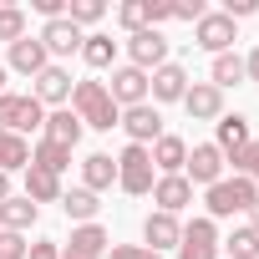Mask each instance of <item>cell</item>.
Instances as JSON below:
<instances>
[{
    "label": "cell",
    "mask_w": 259,
    "mask_h": 259,
    "mask_svg": "<svg viewBox=\"0 0 259 259\" xmlns=\"http://www.w3.org/2000/svg\"><path fill=\"white\" fill-rule=\"evenodd\" d=\"M61 259H102V254H87V249H76V244H61Z\"/></svg>",
    "instance_id": "obj_42"
},
{
    "label": "cell",
    "mask_w": 259,
    "mask_h": 259,
    "mask_svg": "<svg viewBox=\"0 0 259 259\" xmlns=\"http://www.w3.org/2000/svg\"><path fill=\"white\" fill-rule=\"evenodd\" d=\"M0 127L16 133V138L41 133V127H46V107H41L31 92H0Z\"/></svg>",
    "instance_id": "obj_4"
},
{
    "label": "cell",
    "mask_w": 259,
    "mask_h": 259,
    "mask_svg": "<svg viewBox=\"0 0 259 259\" xmlns=\"http://www.w3.org/2000/svg\"><path fill=\"white\" fill-rule=\"evenodd\" d=\"M122 133H127V143H138V148H153L158 138H163V112L153 107V102H138V107H127L122 112Z\"/></svg>",
    "instance_id": "obj_7"
},
{
    "label": "cell",
    "mask_w": 259,
    "mask_h": 259,
    "mask_svg": "<svg viewBox=\"0 0 259 259\" xmlns=\"http://www.w3.org/2000/svg\"><path fill=\"white\" fill-rule=\"evenodd\" d=\"M178 239H183V224L173 219V213H148L143 219V249H153V254H168V249H178Z\"/></svg>",
    "instance_id": "obj_16"
},
{
    "label": "cell",
    "mask_w": 259,
    "mask_h": 259,
    "mask_svg": "<svg viewBox=\"0 0 259 259\" xmlns=\"http://www.w3.org/2000/svg\"><path fill=\"white\" fill-rule=\"evenodd\" d=\"M244 81H259V46L244 56Z\"/></svg>",
    "instance_id": "obj_41"
},
{
    "label": "cell",
    "mask_w": 259,
    "mask_h": 259,
    "mask_svg": "<svg viewBox=\"0 0 259 259\" xmlns=\"http://www.w3.org/2000/svg\"><path fill=\"white\" fill-rule=\"evenodd\" d=\"M21 36H26V11L21 6H0V41L16 46Z\"/></svg>",
    "instance_id": "obj_32"
},
{
    "label": "cell",
    "mask_w": 259,
    "mask_h": 259,
    "mask_svg": "<svg viewBox=\"0 0 259 259\" xmlns=\"http://www.w3.org/2000/svg\"><path fill=\"white\" fill-rule=\"evenodd\" d=\"M66 244H76V249H87V254H102V259H107V249H112V234H107L102 224H76Z\"/></svg>",
    "instance_id": "obj_29"
},
{
    "label": "cell",
    "mask_w": 259,
    "mask_h": 259,
    "mask_svg": "<svg viewBox=\"0 0 259 259\" xmlns=\"http://www.w3.org/2000/svg\"><path fill=\"white\" fill-rule=\"evenodd\" d=\"M203 16H208L203 0H173V21H193V26H198Z\"/></svg>",
    "instance_id": "obj_35"
},
{
    "label": "cell",
    "mask_w": 259,
    "mask_h": 259,
    "mask_svg": "<svg viewBox=\"0 0 259 259\" xmlns=\"http://www.w3.org/2000/svg\"><path fill=\"white\" fill-rule=\"evenodd\" d=\"M36 6V16H46V21H61L66 16V0H31Z\"/></svg>",
    "instance_id": "obj_40"
},
{
    "label": "cell",
    "mask_w": 259,
    "mask_h": 259,
    "mask_svg": "<svg viewBox=\"0 0 259 259\" xmlns=\"http://www.w3.org/2000/svg\"><path fill=\"white\" fill-rule=\"evenodd\" d=\"M26 254H31L26 234H6V229H0V259H26Z\"/></svg>",
    "instance_id": "obj_34"
},
{
    "label": "cell",
    "mask_w": 259,
    "mask_h": 259,
    "mask_svg": "<svg viewBox=\"0 0 259 259\" xmlns=\"http://www.w3.org/2000/svg\"><path fill=\"white\" fill-rule=\"evenodd\" d=\"M81 61H87L92 71H107V66L117 61V41H112V36H102V31H92V36L81 41Z\"/></svg>",
    "instance_id": "obj_26"
},
{
    "label": "cell",
    "mask_w": 259,
    "mask_h": 259,
    "mask_svg": "<svg viewBox=\"0 0 259 259\" xmlns=\"http://www.w3.org/2000/svg\"><path fill=\"white\" fill-rule=\"evenodd\" d=\"M107 259H163V254H153V249H143V244H112Z\"/></svg>",
    "instance_id": "obj_37"
},
{
    "label": "cell",
    "mask_w": 259,
    "mask_h": 259,
    "mask_svg": "<svg viewBox=\"0 0 259 259\" xmlns=\"http://www.w3.org/2000/svg\"><path fill=\"white\" fill-rule=\"evenodd\" d=\"M254 11H259V0H229V6H224V16H229L234 26H239L244 16H254Z\"/></svg>",
    "instance_id": "obj_38"
},
{
    "label": "cell",
    "mask_w": 259,
    "mask_h": 259,
    "mask_svg": "<svg viewBox=\"0 0 259 259\" xmlns=\"http://www.w3.org/2000/svg\"><path fill=\"white\" fill-rule=\"evenodd\" d=\"M213 127H219L213 148L224 153V163H229V158H239V153H244V148L254 143V138H249V117H239V112H224V117H219Z\"/></svg>",
    "instance_id": "obj_18"
},
{
    "label": "cell",
    "mask_w": 259,
    "mask_h": 259,
    "mask_svg": "<svg viewBox=\"0 0 259 259\" xmlns=\"http://www.w3.org/2000/svg\"><path fill=\"white\" fill-rule=\"evenodd\" d=\"M107 16V6L102 0H66V21L76 26V31H87V26H97Z\"/></svg>",
    "instance_id": "obj_30"
},
{
    "label": "cell",
    "mask_w": 259,
    "mask_h": 259,
    "mask_svg": "<svg viewBox=\"0 0 259 259\" xmlns=\"http://www.w3.org/2000/svg\"><path fill=\"white\" fill-rule=\"evenodd\" d=\"M148 153H153L158 178H173V173H183V163H188V143H183V138H173V133H163Z\"/></svg>",
    "instance_id": "obj_20"
},
{
    "label": "cell",
    "mask_w": 259,
    "mask_h": 259,
    "mask_svg": "<svg viewBox=\"0 0 259 259\" xmlns=\"http://www.w3.org/2000/svg\"><path fill=\"white\" fill-rule=\"evenodd\" d=\"M26 259H61V244H56V239H36Z\"/></svg>",
    "instance_id": "obj_39"
},
{
    "label": "cell",
    "mask_w": 259,
    "mask_h": 259,
    "mask_svg": "<svg viewBox=\"0 0 259 259\" xmlns=\"http://www.w3.org/2000/svg\"><path fill=\"white\" fill-rule=\"evenodd\" d=\"M183 92H188V71H183L178 61H163L158 71H148V97H153V107H158V102H183Z\"/></svg>",
    "instance_id": "obj_14"
},
{
    "label": "cell",
    "mask_w": 259,
    "mask_h": 259,
    "mask_svg": "<svg viewBox=\"0 0 259 259\" xmlns=\"http://www.w3.org/2000/svg\"><path fill=\"white\" fill-rule=\"evenodd\" d=\"M71 112L81 117V127H92V133H112L122 122V107L107 97V81H92V76L71 87Z\"/></svg>",
    "instance_id": "obj_1"
},
{
    "label": "cell",
    "mask_w": 259,
    "mask_h": 259,
    "mask_svg": "<svg viewBox=\"0 0 259 259\" xmlns=\"http://www.w3.org/2000/svg\"><path fill=\"white\" fill-rule=\"evenodd\" d=\"M178 259H224V254H219V224H213L208 213H198V219L183 224Z\"/></svg>",
    "instance_id": "obj_5"
},
{
    "label": "cell",
    "mask_w": 259,
    "mask_h": 259,
    "mask_svg": "<svg viewBox=\"0 0 259 259\" xmlns=\"http://www.w3.org/2000/svg\"><path fill=\"white\" fill-rule=\"evenodd\" d=\"M107 97H112L122 112H127V107H138V102H148V71H138V66H112Z\"/></svg>",
    "instance_id": "obj_11"
},
{
    "label": "cell",
    "mask_w": 259,
    "mask_h": 259,
    "mask_svg": "<svg viewBox=\"0 0 259 259\" xmlns=\"http://www.w3.org/2000/svg\"><path fill=\"white\" fill-rule=\"evenodd\" d=\"M234 163V178H249V183H259V143H249L239 158H229Z\"/></svg>",
    "instance_id": "obj_33"
},
{
    "label": "cell",
    "mask_w": 259,
    "mask_h": 259,
    "mask_svg": "<svg viewBox=\"0 0 259 259\" xmlns=\"http://www.w3.org/2000/svg\"><path fill=\"white\" fill-rule=\"evenodd\" d=\"M117 26L133 36V31H148V0H122L117 6Z\"/></svg>",
    "instance_id": "obj_31"
},
{
    "label": "cell",
    "mask_w": 259,
    "mask_h": 259,
    "mask_svg": "<svg viewBox=\"0 0 259 259\" xmlns=\"http://www.w3.org/2000/svg\"><path fill=\"white\" fill-rule=\"evenodd\" d=\"M6 76H11V71H6V61H0V92H6Z\"/></svg>",
    "instance_id": "obj_45"
},
{
    "label": "cell",
    "mask_w": 259,
    "mask_h": 259,
    "mask_svg": "<svg viewBox=\"0 0 259 259\" xmlns=\"http://www.w3.org/2000/svg\"><path fill=\"white\" fill-rule=\"evenodd\" d=\"M249 229H254V234H259V203H254V208H249Z\"/></svg>",
    "instance_id": "obj_44"
},
{
    "label": "cell",
    "mask_w": 259,
    "mask_h": 259,
    "mask_svg": "<svg viewBox=\"0 0 259 259\" xmlns=\"http://www.w3.org/2000/svg\"><path fill=\"white\" fill-rule=\"evenodd\" d=\"M81 117L71 112V107H56V112H46V127H41V143H51V148H66V153H76V143H81Z\"/></svg>",
    "instance_id": "obj_10"
},
{
    "label": "cell",
    "mask_w": 259,
    "mask_h": 259,
    "mask_svg": "<svg viewBox=\"0 0 259 259\" xmlns=\"http://www.w3.org/2000/svg\"><path fill=\"white\" fill-rule=\"evenodd\" d=\"M153 183H158L153 153L138 148V143H127V148L117 153V188H122V193H133V198H143V193H153Z\"/></svg>",
    "instance_id": "obj_3"
},
{
    "label": "cell",
    "mask_w": 259,
    "mask_h": 259,
    "mask_svg": "<svg viewBox=\"0 0 259 259\" xmlns=\"http://www.w3.org/2000/svg\"><path fill=\"white\" fill-rule=\"evenodd\" d=\"M234 41H239V26H234L224 11H208V16L193 26V46H198V51H208V56L234 51Z\"/></svg>",
    "instance_id": "obj_6"
},
{
    "label": "cell",
    "mask_w": 259,
    "mask_h": 259,
    "mask_svg": "<svg viewBox=\"0 0 259 259\" xmlns=\"http://www.w3.org/2000/svg\"><path fill=\"white\" fill-rule=\"evenodd\" d=\"M208 81H213L219 92L239 87V81H244V56H239V51H224V56H213V66H208Z\"/></svg>",
    "instance_id": "obj_27"
},
{
    "label": "cell",
    "mask_w": 259,
    "mask_h": 259,
    "mask_svg": "<svg viewBox=\"0 0 259 259\" xmlns=\"http://www.w3.org/2000/svg\"><path fill=\"white\" fill-rule=\"evenodd\" d=\"M183 178H188V183H198V188H213V183L224 178V153H219L213 143H198V148H188Z\"/></svg>",
    "instance_id": "obj_9"
},
{
    "label": "cell",
    "mask_w": 259,
    "mask_h": 259,
    "mask_svg": "<svg viewBox=\"0 0 259 259\" xmlns=\"http://www.w3.org/2000/svg\"><path fill=\"white\" fill-rule=\"evenodd\" d=\"M117 183V158L112 153H87L81 158V188L87 193H107Z\"/></svg>",
    "instance_id": "obj_21"
},
{
    "label": "cell",
    "mask_w": 259,
    "mask_h": 259,
    "mask_svg": "<svg viewBox=\"0 0 259 259\" xmlns=\"http://www.w3.org/2000/svg\"><path fill=\"white\" fill-rule=\"evenodd\" d=\"M81 41H87V31H76L66 16L41 26V46H46V56H81Z\"/></svg>",
    "instance_id": "obj_17"
},
{
    "label": "cell",
    "mask_w": 259,
    "mask_h": 259,
    "mask_svg": "<svg viewBox=\"0 0 259 259\" xmlns=\"http://www.w3.org/2000/svg\"><path fill=\"white\" fill-rule=\"evenodd\" d=\"M183 112H188L193 122H219V117H224V92H219L213 81H193V87L183 92Z\"/></svg>",
    "instance_id": "obj_15"
},
{
    "label": "cell",
    "mask_w": 259,
    "mask_h": 259,
    "mask_svg": "<svg viewBox=\"0 0 259 259\" xmlns=\"http://www.w3.org/2000/svg\"><path fill=\"white\" fill-rule=\"evenodd\" d=\"M153 203H158V213H183L188 203H193V183L183 178V173H173V178H158L153 183Z\"/></svg>",
    "instance_id": "obj_19"
},
{
    "label": "cell",
    "mask_w": 259,
    "mask_h": 259,
    "mask_svg": "<svg viewBox=\"0 0 259 259\" xmlns=\"http://www.w3.org/2000/svg\"><path fill=\"white\" fill-rule=\"evenodd\" d=\"M36 219H41V208H36L26 193H11L6 203H0V229H6V234H26Z\"/></svg>",
    "instance_id": "obj_22"
},
{
    "label": "cell",
    "mask_w": 259,
    "mask_h": 259,
    "mask_svg": "<svg viewBox=\"0 0 259 259\" xmlns=\"http://www.w3.org/2000/svg\"><path fill=\"white\" fill-rule=\"evenodd\" d=\"M168 61V36L163 31H133L127 36V66H138V71H158Z\"/></svg>",
    "instance_id": "obj_8"
},
{
    "label": "cell",
    "mask_w": 259,
    "mask_h": 259,
    "mask_svg": "<svg viewBox=\"0 0 259 259\" xmlns=\"http://www.w3.org/2000/svg\"><path fill=\"white\" fill-rule=\"evenodd\" d=\"M71 87H76V81H71V71L51 61V66H46V71L36 76V87H31V97H36L41 107H51V112H56V107H66V102H71Z\"/></svg>",
    "instance_id": "obj_12"
},
{
    "label": "cell",
    "mask_w": 259,
    "mask_h": 259,
    "mask_svg": "<svg viewBox=\"0 0 259 259\" xmlns=\"http://www.w3.org/2000/svg\"><path fill=\"white\" fill-rule=\"evenodd\" d=\"M26 168H31V143L0 127V173H26Z\"/></svg>",
    "instance_id": "obj_24"
},
{
    "label": "cell",
    "mask_w": 259,
    "mask_h": 259,
    "mask_svg": "<svg viewBox=\"0 0 259 259\" xmlns=\"http://www.w3.org/2000/svg\"><path fill=\"white\" fill-rule=\"evenodd\" d=\"M254 203H259V183H249V178H219L213 188H203V208H208L213 224L234 219V213H249Z\"/></svg>",
    "instance_id": "obj_2"
},
{
    "label": "cell",
    "mask_w": 259,
    "mask_h": 259,
    "mask_svg": "<svg viewBox=\"0 0 259 259\" xmlns=\"http://www.w3.org/2000/svg\"><path fill=\"white\" fill-rule=\"evenodd\" d=\"M219 254L224 259H259V234L249 224H239V229H229V239H219Z\"/></svg>",
    "instance_id": "obj_25"
},
{
    "label": "cell",
    "mask_w": 259,
    "mask_h": 259,
    "mask_svg": "<svg viewBox=\"0 0 259 259\" xmlns=\"http://www.w3.org/2000/svg\"><path fill=\"white\" fill-rule=\"evenodd\" d=\"M51 66V56H46V46H41V36H21L16 46H11V56H6V71H21V76H41Z\"/></svg>",
    "instance_id": "obj_13"
},
{
    "label": "cell",
    "mask_w": 259,
    "mask_h": 259,
    "mask_svg": "<svg viewBox=\"0 0 259 259\" xmlns=\"http://www.w3.org/2000/svg\"><path fill=\"white\" fill-rule=\"evenodd\" d=\"M168 21H173V0H148V26L163 31Z\"/></svg>",
    "instance_id": "obj_36"
},
{
    "label": "cell",
    "mask_w": 259,
    "mask_h": 259,
    "mask_svg": "<svg viewBox=\"0 0 259 259\" xmlns=\"http://www.w3.org/2000/svg\"><path fill=\"white\" fill-rule=\"evenodd\" d=\"M11 198V173H0V203Z\"/></svg>",
    "instance_id": "obj_43"
},
{
    "label": "cell",
    "mask_w": 259,
    "mask_h": 259,
    "mask_svg": "<svg viewBox=\"0 0 259 259\" xmlns=\"http://www.w3.org/2000/svg\"><path fill=\"white\" fill-rule=\"evenodd\" d=\"M61 193H66V188H61L56 173H46V168H36V163L26 168V198H31L36 208H41V203H61Z\"/></svg>",
    "instance_id": "obj_23"
},
{
    "label": "cell",
    "mask_w": 259,
    "mask_h": 259,
    "mask_svg": "<svg viewBox=\"0 0 259 259\" xmlns=\"http://www.w3.org/2000/svg\"><path fill=\"white\" fill-rule=\"evenodd\" d=\"M61 208H66V219L71 224H97V193H87V188H71V193H61Z\"/></svg>",
    "instance_id": "obj_28"
}]
</instances>
